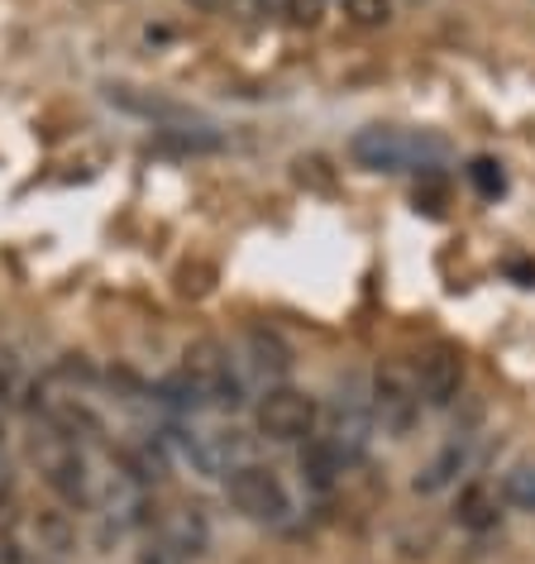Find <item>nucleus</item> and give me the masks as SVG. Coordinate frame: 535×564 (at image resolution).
Returning <instances> with one entry per match:
<instances>
[{
	"mask_svg": "<svg viewBox=\"0 0 535 564\" xmlns=\"http://www.w3.org/2000/svg\"><path fill=\"white\" fill-rule=\"evenodd\" d=\"M449 153L445 139L416 134V130H392V124H369L349 139V159L369 173H430Z\"/></svg>",
	"mask_w": 535,
	"mask_h": 564,
	"instance_id": "1",
	"label": "nucleus"
},
{
	"mask_svg": "<svg viewBox=\"0 0 535 564\" xmlns=\"http://www.w3.org/2000/svg\"><path fill=\"white\" fill-rule=\"evenodd\" d=\"M34 464L39 474H44V484L53 488V498L63 507H73V512H91L96 507V484H91V464L81 455V445L63 441L58 431L34 435Z\"/></svg>",
	"mask_w": 535,
	"mask_h": 564,
	"instance_id": "2",
	"label": "nucleus"
},
{
	"mask_svg": "<svg viewBox=\"0 0 535 564\" xmlns=\"http://www.w3.org/2000/svg\"><path fill=\"white\" fill-rule=\"evenodd\" d=\"M369 406H373V421L387 435H412L421 421V383H416L412 364H397V359L378 364Z\"/></svg>",
	"mask_w": 535,
	"mask_h": 564,
	"instance_id": "3",
	"label": "nucleus"
},
{
	"mask_svg": "<svg viewBox=\"0 0 535 564\" xmlns=\"http://www.w3.org/2000/svg\"><path fill=\"white\" fill-rule=\"evenodd\" d=\"M225 498L234 502V512H244L249 521H287L292 517V492L268 464H234L225 474Z\"/></svg>",
	"mask_w": 535,
	"mask_h": 564,
	"instance_id": "4",
	"label": "nucleus"
},
{
	"mask_svg": "<svg viewBox=\"0 0 535 564\" xmlns=\"http://www.w3.org/2000/svg\"><path fill=\"white\" fill-rule=\"evenodd\" d=\"M182 373L192 378V388H196V398H201V406H220V412H234V406L244 402V388H239L230 359H225V349H220L216 340L187 345V355H182Z\"/></svg>",
	"mask_w": 535,
	"mask_h": 564,
	"instance_id": "5",
	"label": "nucleus"
},
{
	"mask_svg": "<svg viewBox=\"0 0 535 564\" xmlns=\"http://www.w3.org/2000/svg\"><path fill=\"white\" fill-rule=\"evenodd\" d=\"M173 445L182 449V459H187L196 474H206V478H225L234 464L249 459L239 431H225V426H177Z\"/></svg>",
	"mask_w": 535,
	"mask_h": 564,
	"instance_id": "6",
	"label": "nucleus"
},
{
	"mask_svg": "<svg viewBox=\"0 0 535 564\" xmlns=\"http://www.w3.org/2000/svg\"><path fill=\"white\" fill-rule=\"evenodd\" d=\"M253 421H259V431L268 435V441H312V431H316V398L312 392H302V388H268L263 392V402H259V412H253Z\"/></svg>",
	"mask_w": 535,
	"mask_h": 564,
	"instance_id": "7",
	"label": "nucleus"
},
{
	"mask_svg": "<svg viewBox=\"0 0 535 564\" xmlns=\"http://www.w3.org/2000/svg\"><path fill=\"white\" fill-rule=\"evenodd\" d=\"M416 383H421V402L430 406H449L463 388V355L455 345H430L416 359Z\"/></svg>",
	"mask_w": 535,
	"mask_h": 564,
	"instance_id": "8",
	"label": "nucleus"
},
{
	"mask_svg": "<svg viewBox=\"0 0 535 564\" xmlns=\"http://www.w3.org/2000/svg\"><path fill=\"white\" fill-rule=\"evenodd\" d=\"M106 101L116 106V110H124V116H139V120H153L159 130H173V124H192L196 116H192V106H182V101H173V96H153V91H139V87H116L110 82L106 87Z\"/></svg>",
	"mask_w": 535,
	"mask_h": 564,
	"instance_id": "9",
	"label": "nucleus"
},
{
	"mask_svg": "<svg viewBox=\"0 0 535 564\" xmlns=\"http://www.w3.org/2000/svg\"><path fill=\"white\" fill-rule=\"evenodd\" d=\"M153 535H163L167 545H177L187 560H196V555H206V545H210V521H206L201 507L177 502V507H167V512L153 517Z\"/></svg>",
	"mask_w": 535,
	"mask_h": 564,
	"instance_id": "10",
	"label": "nucleus"
},
{
	"mask_svg": "<svg viewBox=\"0 0 535 564\" xmlns=\"http://www.w3.org/2000/svg\"><path fill=\"white\" fill-rule=\"evenodd\" d=\"M373 406H363V402H354V398H340L335 402V412H330V435L326 441L340 449L345 459H359L363 449H369V441H373Z\"/></svg>",
	"mask_w": 535,
	"mask_h": 564,
	"instance_id": "11",
	"label": "nucleus"
},
{
	"mask_svg": "<svg viewBox=\"0 0 535 564\" xmlns=\"http://www.w3.org/2000/svg\"><path fill=\"white\" fill-rule=\"evenodd\" d=\"M455 521L463 531H473V535H483V531H492L502 521V492L492 488V484H469L459 492V502H455Z\"/></svg>",
	"mask_w": 535,
	"mask_h": 564,
	"instance_id": "12",
	"label": "nucleus"
},
{
	"mask_svg": "<svg viewBox=\"0 0 535 564\" xmlns=\"http://www.w3.org/2000/svg\"><path fill=\"white\" fill-rule=\"evenodd\" d=\"M30 541H34L39 555L63 560V555H73L77 550V527H73V517H67L63 507H44V512L30 517Z\"/></svg>",
	"mask_w": 535,
	"mask_h": 564,
	"instance_id": "13",
	"label": "nucleus"
},
{
	"mask_svg": "<svg viewBox=\"0 0 535 564\" xmlns=\"http://www.w3.org/2000/svg\"><path fill=\"white\" fill-rule=\"evenodd\" d=\"M345 464L349 459L326 441V435H312V441L302 445V478H306V488L312 492H330L335 484H340Z\"/></svg>",
	"mask_w": 535,
	"mask_h": 564,
	"instance_id": "14",
	"label": "nucleus"
},
{
	"mask_svg": "<svg viewBox=\"0 0 535 564\" xmlns=\"http://www.w3.org/2000/svg\"><path fill=\"white\" fill-rule=\"evenodd\" d=\"M463 469H469V435L449 441V445L440 449V455H435V459L426 464V469L416 474V484H412V488L421 492V498H430V492H445V488L455 484V478H459Z\"/></svg>",
	"mask_w": 535,
	"mask_h": 564,
	"instance_id": "15",
	"label": "nucleus"
},
{
	"mask_svg": "<svg viewBox=\"0 0 535 564\" xmlns=\"http://www.w3.org/2000/svg\"><path fill=\"white\" fill-rule=\"evenodd\" d=\"M249 355H253V369L268 373V378H283L292 369V349L283 345V335L268 330V326L249 330Z\"/></svg>",
	"mask_w": 535,
	"mask_h": 564,
	"instance_id": "16",
	"label": "nucleus"
},
{
	"mask_svg": "<svg viewBox=\"0 0 535 564\" xmlns=\"http://www.w3.org/2000/svg\"><path fill=\"white\" fill-rule=\"evenodd\" d=\"M159 144H163V149H177V153H216L225 139L210 134L206 124H201V130H192V124H173V130H163Z\"/></svg>",
	"mask_w": 535,
	"mask_h": 564,
	"instance_id": "17",
	"label": "nucleus"
},
{
	"mask_svg": "<svg viewBox=\"0 0 535 564\" xmlns=\"http://www.w3.org/2000/svg\"><path fill=\"white\" fill-rule=\"evenodd\" d=\"M498 492H502V502L521 507V512H535V464H516V469H506Z\"/></svg>",
	"mask_w": 535,
	"mask_h": 564,
	"instance_id": "18",
	"label": "nucleus"
},
{
	"mask_svg": "<svg viewBox=\"0 0 535 564\" xmlns=\"http://www.w3.org/2000/svg\"><path fill=\"white\" fill-rule=\"evenodd\" d=\"M345 15L359 24V30H383L392 20V0H345Z\"/></svg>",
	"mask_w": 535,
	"mask_h": 564,
	"instance_id": "19",
	"label": "nucleus"
},
{
	"mask_svg": "<svg viewBox=\"0 0 535 564\" xmlns=\"http://www.w3.org/2000/svg\"><path fill=\"white\" fill-rule=\"evenodd\" d=\"M469 182H473V187H478V192H483V196H498V192L506 187L502 167H498V163H492V159H473V163H469Z\"/></svg>",
	"mask_w": 535,
	"mask_h": 564,
	"instance_id": "20",
	"label": "nucleus"
},
{
	"mask_svg": "<svg viewBox=\"0 0 535 564\" xmlns=\"http://www.w3.org/2000/svg\"><path fill=\"white\" fill-rule=\"evenodd\" d=\"M139 564H192V560L182 555L177 545H167L163 535H149V541L139 545Z\"/></svg>",
	"mask_w": 535,
	"mask_h": 564,
	"instance_id": "21",
	"label": "nucleus"
},
{
	"mask_svg": "<svg viewBox=\"0 0 535 564\" xmlns=\"http://www.w3.org/2000/svg\"><path fill=\"white\" fill-rule=\"evenodd\" d=\"M15 402V383H10V373H0V412Z\"/></svg>",
	"mask_w": 535,
	"mask_h": 564,
	"instance_id": "22",
	"label": "nucleus"
},
{
	"mask_svg": "<svg viewBox=\"0 0 535 564\" xmlns=\"http://www.w3.org/2000/svg\"><path fill=\"white\" fill-rule=\"evenodd\" d=\"M0 416H6V412H0ZM0 441H6V421H0Z\"/></svg>",
	"mask_w": 535,
	"mask_h": 564,
	"instance_id": "23",
	"label": "nucleus"
}]
</instances>
